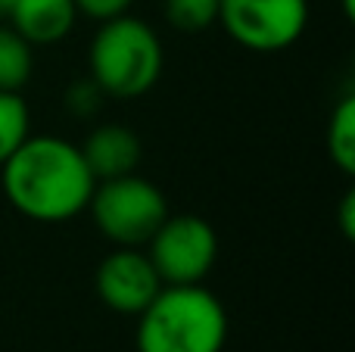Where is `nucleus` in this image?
Instances as JSON below:
<instances>
[{
  "mask_svg": "<svg viewBox=\"0 0 355 352\" xmlns=\"http://www.w3.org/2000/svg\"><path fill=\"white\" fill-rule=\"evenodd\" d=\"M97 178L81 147L56 134H28L0 166L3 197L19 215L41 225L72 222L87 212Z\"/></svg>",
  "mask_w": 355,
  "mask_h": 352,
  "instance_id": "nucleus-1",
  "label": "nucleus"
},
{
  "mask_svg": "<svg viewBox=\"0 0 355 352\" xmlns=\"http://www.w3.org/2000/svg\"><path fill=\"white\" fill-rule=\"evenodd\" d=\"M97 231L116 247H147L168 215V200L153 181L137 172L94 184L87 203Z\"/></svg>",
  "mask_w": 355,
  "mask_h": 352,
  "instance_id": "nucleus-4",
  "label": "nucleus"
},
{
  "mask_svg": "<svg viewBox=\"0 0 355 352\" xmlns=\"http://www.w3.org/2000/svg\"><path fill=\"white\" fill-rule=\"evenodd\" d=\"M343 12H346V16H355V0H343Z\"/></svg>",
  "mask_w": 355,
  "mask_h": 352,
  "instance_id": "nucleus-17",
  "label": "nucleus"
},
{
  "mask_svg": "<svg viewBox=\"0 0 355 352\" xmlns=\"http://www.w3.org/2000/svg\"><path fill=\"white\" fill-rule=\"evenodd\" d=\"M144 249L162 284H202L218 259V234L202 215L168 212Z\"/></svg>",
  "mask_w": 355,
  "mask_h": 352,
  "instance_id": "nucleus-6",
  "label": "nucleus"
},
{
  "mask_svg": "<svg viewBox=\"0 0 355 352\" xmlns=\"http://www.w3.org/2000/svg\"><path fill=\"white\" fill-rule=\"evenodd\" d=\"M31 134V112L22 91H0V166Z\"/></svg>",
  "mask_w": 355,
  "mask_h": 352,
  "instance_id": "nucleus-12",
  "label": "nucleus"
},
{
  "mask_svg": "<svg viewBox=\"0 0 355 352\" xmlns=\"http://www.w3.org/2000/svg\"><path fill=\"white\" fill-rule=\"evenodd\" d=\"M94 290L106 309L137 318L162 290V281L144 247H116L100 259Z\"/></svg>",
  "mask_w": 355,
  "mask_h": 352,
  "instance_id": "nucleus-7",
  "label": "nucleus"
},
{
  "mask_svg": "<svg viewBox=\"0 0 355 352\" xmlns=\"http://www.w3.org/2000/svg\"><path fill=\"white\" fill-rule=\"evenodd\" d=\"M327 153L343 175H355V94L337 100L327 122Z\"/></svg>",
  "mask_w": 355,
  "mask_h": 352,
  "instance_id": "nucleus-11",
  "label": "nucleus"
},
{
  "mask_svg": "<svg viewBox=\"0 0 355 352\" xmlns=\"http://www.w3.org/2000/svg\"><path fill=\"white\" fill-rule=\"evenodd\" d=\"M35 72V47L12 25H0V91H22Z\"/></svg>",
  "mask_w": 355,
  "mask_h": 352,
  "instance_id": "nucleus-10",
  "label": "nucleus"
},
{
  "mask_svg": "<svg viewBox=\"0 0 355 352\" xmlns=\"http://www.w3.org/2000/svg\"><path fill=\"white\" fill-rule=\"evenodd\" d=\"M6 19L31 47H47L72 35L78 6L75 0H16Z\"/></svg>",
  "mask_w": 355,
  "mask_h": 352,
  "instance_id": "nucleus-9",
  "label": "nucleus"
},
{
  "mask_svg": "<svg viewBox=\"0 0 355 352\" xmlns=\"http://www.w3.org/2000/svg\"><path fill=\"white\" fill-rule=\"evenodd\" d=\"M16 3V0H0V16H6V12H10V6Z\"/></svg>",
  "mask_w": 355,
  "mask_h": 352,
  "instance_id": "nucleus-18",
  "label": "nucleus"
},
{
  "mask_svg": "<svg viewBox=\"0 0 355 352\" xmlns=\"http://www.w3.org/2000/svg\"><path fill=\"white\" fill-rule=\"evenodd\" d=\"M81 156H85L87 168L97 181L106 178H122V175L137 172L141 166V137L122 122H106L97 125L81 143Z\"/></svg>",
  "mask_w": 355,
  "mask_h": 352,
  "instance_id": "nucleus-8",
  "label": "nucleus"
},
{
  "mask_svg": "<svg viewBox=\"0 0 355 352\" xmlns=\"http://www.w3.org/2000/svg\"><path fill=\"white\" fill-rule=\"evenodd\" d=\"M135 0H75L78 16H87L94 22H110L116 16H125Z\"/></svg>",
  "mask_w": 355,
  "mask_h": 352,
  "instance_id": "nucleus-15",
  "label": "nucleus"
},
{
  "mask_svg": "<svg viewBox=\"0 0 355 352\" xmlns=\"http://www.w3.org/2000/svg\"><path fill=\"white\" fill-rule=\"evenodd\" d=\"M166 66V50L156 28L141 16H116L100 22L87 47V78L112 100H137L156 87Z\"/></svg>",
  "mask_w": 355,
  "mask_h": 352,
  "instance_id": "nucleus-3",
  "label": "nucleus"
},
{
  "mask_svg": "<svg viewBox=\"0 0 355 352\" xmlns=\"http://www.w3.org/2000/svg\"><path fill=\"white\" fill-rule=\"evenodd\" d=\"M218 25L252 53H281L309 28V0H218Z\"/></svg>",
  "mask_w": 355,
  "mask_h": 352,
  "instance_id": "nucleus-5",
  "label": "nucleus"
},
{
  "mask_svg": "<svg viewBox=\"0 0 355 352\" xmlns=\"http://www.w3.org/2000/svg\"><path fill=\"white\" fill-rule=\"evenodd\" d=\"M100 100H103V91H100L91 78H85V81H75V85L69 87L66 109L72 112V116H78V118H87V116H94V112L100 109Z\"/></svg>",
  "mask_w": 355,
  "mask_h": 352,
  "instance_id": "nucleus-14",
  "label": "nucleus"
},
{
  "mask_svg": "<svg viewBox=\"0 0 355 352\" xmlns=\"http://www.w3.org/2000/svg\"><path fill=\"white\" fill-rule=\"evenodd\" d=\"M162 12L168 28L181 35H202L218 25V0H166Z\"/></svg>",
  "mask_w": 355,
  "mask_h": 352,
  "instance_id": "nucleus-13",
  "label": "nucleus"
},
{
  "mask_svg": "<svg viewBox=\"0 0 355 352\" xmlns=\"http://www.w3.org/2000/svg\"><path fill=\"white\" fill-rule=\"evenodd\" d=\"M137 352H221L227 343L225 303L206 284H162L137 315Z\"/></svg>",
  "mask_w": 355,
  "mask_h": 352,
  "instance_id": "nucleus-2",
  "label": "nucleus"
},
{
  "mask_svg": "<svg viewBox=\"0 0 355 352\" xmlns=\"http://www.w3.org/2000/svg\"><path fill=\"white\" fill-rule=\"evenodd\" d=\"M340 231H343L346 240L355 237V191H346L343 200H340Z\"/></svg>",
  "mask_w": 355,
  "mask_h": 352,
  "instance_id": "nucleus-16",
  "label": "nucleus"
}]
</instances>
